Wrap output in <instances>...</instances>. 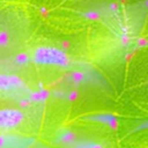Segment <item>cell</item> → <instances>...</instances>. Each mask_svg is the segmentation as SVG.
I'll return each instance as SVG.
<instances>
[{"instance_id":"1","label":"cell","mask_w":148,"mask_h":148,"mask_svg":"<svg viewBox=\"0 0 148 148\" xmlns=\"http://www.w3.org/2000/svg\"><path fill=\"white\" fill-rule=\"evenodd\" d=\"M33 60L38 64L66 66L69 57L62 50L54 47H39L36 49Z\"/></svg>"},{"instance_id":"2","label":"cell","mask_w":148,"mask_h":148,"mask_svg":"<svg viewBox=\"0 0 148 148\" xmlns=\"http://www.w3.org/2000/svg\"><path fill=\"white\" fill-rule=\"evenodd\" d=\"M24 121V114L16 108H3L0 110V130L8 131L19 127Z\"/></svg>"},{"instance_id":"3","label":"cell","mask_w":148,"mask_h":148,"mask_svg":"<svg viewBox=\"0 0 148 148\" xmlns=\"http://www.w3.org/2000/svg\"><path fill=\"white\" fill-rule=\"evenodd\" d=\"M26 89L23 80L16 75L0 74V93H21Z\"/></svg>"},{"instance_id":"4","label":"cell","mask_w":148,"mask_h":148,"mask_svg":"<svg viewBox=\"0 0 148 148\" xmlns=\"http://www.w3.org/2000/svg\"><path fill=\"white\" fill-rule=\"evenodd\" d=\"M35 140L30 137L5 134H0V148H29Z\"/></svg>"},{"instance_id":"5","label":"cell","mask_w":148,"mask_h":148,"mask_svg":"<svg viewBox=\"0 0 148 148\" xmlns=\"http://www.w3.org/2000/svg\"><path fill=\"white\" fill-rule=\"evenodd\" d=\"M75 148H101L98 145L93 144V143H83L76 146Z\"/></svg>"}]
</instances>
